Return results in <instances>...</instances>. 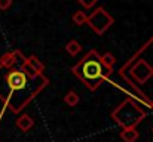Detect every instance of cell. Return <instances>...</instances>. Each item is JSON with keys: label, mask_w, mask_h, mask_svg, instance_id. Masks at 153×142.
<instances>
[{"label": "cell", "mask_w": 153, "mask_h": 142, "mask_svg": "<svg viewBox=\"0 0 153 142\" xmlns=\"http://www.w3.org/2000/svg\"><path fill=\"white\" fill-rule=\"evenodd\" d=\"M15 124H16V127H18L21 132H28V130H31V127L34 126V120H33V117L28 116V114H21V116L16 118Z\"/></svg>", "instance_id": "obj_5"}, {"label": "cell", "mask_w": 153, "mask_h": 142, "mask_svg": "<svg viewBox=\"0 0 153 142\" xmlns=\"http://www.w3.org/2000/svg\"><path fill=\"white\" fill-rule=\"evenodd\" d=\"M80 50H82V45H80L79 42H76V40H70V42L65 45V52H67L68 55H71V56H76Z\"/></svg>", "instance_id": "obj_9"}, {"label": "cell", "mask_w": 153, "mask_h": 142, "mask_svg": "<svg viewBox=\"0 0 153 142\" xmlns=\"http://www.w3.org/2000/svg\"><path fill=\"white\" fill-rule=\"evenodd\" d=\"M150 108H152V110H153V101H152V102H150Z\"/></svg>", "instance_id": "obj_14"}, {"label": "cell", "mask_w": 153, "mask_h": 142, "mask_svg": "<svg viewBox=\"0 0 153 142\" xmlns=\"http://www.w3.org/2000/svg\"><path fill=\"white\" fill-rule=\"evenodd\" d=\"M79 101H80V98H79V95L76 93L74 90H68L67 95L64 96V102H65L68 107H76V105L79 104Z\"/></svg>", "instance_id": "obj_10"}, {"label": "cell", "mask_w": 153, "mask_h": 142, "mask_svg": "<svg viewBox=\"0 0 153 142\" xmlns=\"http://www.w3.org/2000/svg\"><path fill=\"white\" fill-rule=\"evenodd\" d=\"M152 130H153V127H152Z\"/></svg>", "instance_id": "obj_15"}, {"label": "cell", "mask_w": 153, "mask_h": 142, "mask_svg": "<svg viewBox=\"0 0 153 142\" xmlns=\"http://www.w3.org/2000/svg\"><path fill=\"white\" fill-rule=\"evenodd\" d=\"M110 116L117 126H120L122 129H128V127H137V124L146 118L147 113L141 108L140 102H135L134 99L128 98L122 104H119L111 111Z\"/></svg>", "instance_id": "obj_2"}, {"label": "cell", "mask_w": 153, "mask_h": 142, "mask_svg": "<svg viewBox=\"0 0 153 142\" xmlns=\"http://www.w3.org/2000/svg\"><path fill=\"white\" fill-rule=\"evenodd\" d=\"M86 18H88V15L83 12V10H76L74 13H73V16H71V19H73V22L76 24V25H83V24H86Z\"/></svg>", "instance_id": "obj_11"}, {"label": "cell", "mask_w": 153, "mask_h": 142, "mask_svg": "<svg viewBox=\"0 0 153 142\" xmlns=\"http://www.w3.org/2000/svg\"><path fill=\"white\" fill-rule=\"evenodd\" d=\"M12 6V0H0V10H7Z\"/></svg>", "instance_id": "obj_13"}, {"label": "cell", "mask_w": 153, "mask_h": 142, "mask_svg": "<svg viewBox=\"0 0 153 142\" xmlns=\"http://www.w3.org/2000/svg\"><path fill=\"white\" fill-rule=\"evenodd\" d=\"M25 62H27V65L36 73V74H42L43 73V70H45V65L39 61V58L37 56H34V55H31V56H28V58H25Z\"/></svg>", "instance_id": "obj_7"}, {"label": "cell", "mask_w": 153, "mask_h": 142, "mask_svg": "<svg viewBox=\"0 0 153 142\" xmlns=\"http://www.w3.org/2000/svg\"><path fill=\"white\" fill-rule=\"evenodd\" d=\"M79 3L83 6V7H88V9H91V7H94L98 1L97 0H91V1H85V0H79Z\"/></svg>", "instance_id": "obj_12"}, {"label": "cell", "mask_w": 153, "mask_h": 142, "mask_svg": "<svg viewBox=\"0 0 153 142\" xmlns=\"http://www.w3.org/2000/svg\"><path fill=\"white\" fill-rule=\"evenodd\" d=\"M86 24L89 25V28L97 34V36H102L113 24H114V19H113V16L102 7H95L92 12H91V15H88V18H86Z\"/></svg>", "instance_id": "obj_3"}, {"label": "cell", "mask_w": 153, "mask_h": 142, "mask_svg": "<svg viewBox=\"0 0 153 142\" xmlns=\"http://www.w3.org/2000/svg\"><path fill=\"white\" fill-rule=\"evenodd\" d=\"M101 62H102V65H104V68L111 74V73H113V67H114V64H116V58H114L110 52H105L101 56Z\"/></svg>", "instance_id": "obj_8"}, {"label": "cell", "mask_w": 153, "mask_h": 142, "mask_svg": "<svg viewBox=\"0 0 153 142\" xmlns=\"http://www.w3.org/2000/svg\"><path fill=\"white\" fill-rule=\"evenodd\" d=\"M120 139L123 142H137V139L140 138V132L137 127H128L120 130Z\"/></svg>", "instance_id": "obj_6"}, {"label": "cell", "mask_w": 153, "mask_h": 142, "mask_svg": "<svg viewBox=\"0 0 153 142\" xmlns=\"http://www.w3.org/2000/svg\"><path fill=\"white\" fill-rule=\"evenodd\" d=\"M129 76L138 85H144L153 77V67L146 59H137L129 70Z\"/></svg>", "instance_id": "obj_4"}, {"label": "cell", "mask_w": 153, "mask_h": 142, "mask_svg": "<svg viewBox=\"0 0 153 142\" xmlns=\"http://www.w3.org/2000/svg\"><path fill=\"white\" fill-rule=\"evenodd\" d=\"M71 73L91 90H97L102 82H107L110 73L104 68L101 55L91 49L76 65L71 67Z\"/></svg>", "instance_id": "obj_1"}]
</instances>
